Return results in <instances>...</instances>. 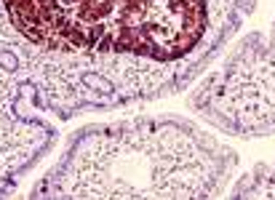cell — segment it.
Here are the masks:
<instances>
[{
    "mask_svg": "<svg viewBox=\"0 0 275 200\" xmlns=\"http://www.w3.org/2000/svg\"><path fill=\"white\" fill-rule=\"evenodd\" d=\"M3 11L32 51L88 59L128 104L182 91L238 30L209 0H3Z\"/></svg>",
    "mask_w": 275,
    "mask_h": 200,
    "instance_id": "6da1fadb",
    "label": "cell"
},
{
    "mask_svg": "<svg viewBox=\"0 0 275 200\" xmlns=\"http://www.w3.org/2000/svg\"><path fill=\"white\" fill-rule=\"evenodd\" d=\"M238 155L176 115L96 123L67 139L30 198L206 200L225 192Z\"/></svg>",
    "mask_w": 275,
    "mask_h": 200,
    "instance_id": "7a4b0ae2",
    "label": "cell"
},
{
    "mask_svg": "<svg viewBox=\"0 0 275 200\" xmlns=\"http://www.w3.org/2000/svg\"><path fill=\"white\" fill-rule=\"evenodd\" d=\"M190 107L230 136L275 134V21L267 32L240 40L225 64L195 88Z\"/></svg>",
    "mask_w": 275,
    "mask_h": 200,
    "instance_id": "3957f363",
    "label": "cell"
},
{
    "mask_svg": "<svg viewBox=\"0 0 275 200\" xmlns=\"http://www.w3.org/2000/svg\"><path fill=\"white\" fill-rule=\"evenodd\" d=\"M227 198H259V200H275V160L265 165L251 168L246 176H240V181L230 190Z\"/></svg>",
    "mask_w": 275,
    "mask_h": 200,
    "instance_id": "277c9868",
    "label": "cell"
},
{
    "mask_svg": "<svg viewBox=\"0 0 275 200\" xmlns=\"http://www.w3.org/2000/svg\"><path fill=\"white\" fill-rule=\"evenodd\" d=\"M209 5H211V14H214L216 19L240 24V19L251 11L254 0H209Z\"/></svg>",
    "mask_w": 275,
    "mask_h": 200,
    "instance_id": "5b68a950",
    "label": "cell"
},
{
    "mask_svg": "<svg viewBox=\"0 0 275 200\" xmlns=\"http://www.w3.org/2000/svg\"><path fill=\"white\" fill-rule=\"evenodd\" d=\"M21 56L16 54L14 48H5V45H0V70L5 72V75H19L21 72Z\"/></svg>",
    "mask_w": 275,
    "mask_h": 200,
    "instance_id": "8992f818",
    "label": "cell"
},
{
    "mask_svg": "<svg viewBox=\"0 0 275 200\" xmlns=\"http://www.w3.org/2000/svg\"><path fill=\"white\" fill-rule=\"evenodd\" d=\"M0 11H3V0H0Z\"/></svg>",
    "mask_w": 275,
    "mask_h": 200,
    "instance_id": "52a82bcc",
    "label": "cell"
}]
</instances>
